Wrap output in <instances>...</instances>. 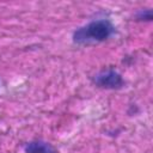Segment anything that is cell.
Returning a JSON list of instances; mask_svg holds the SVG:
<instances>
[{"label": "cell", "mask_w": 153, "mask_h": 153, "mask_svg": "<svg viewBox=\"0 0 153 153\" xmlns=\"http://www.w3.org/2000/svg\"><path fill=\"white\" fill-rule=\"evenodd\" d=\"M25 153H57V151L47 141L33 140L26 143Z\"/></svg>", "instance_id": "3"}, {"label": "cell", "mask_w": 153, "mask_h": 153, "mask_svg": "<svg viewBox=\"0 0 153 153\" xmlns=\"http://www.w3.org/2000/svg\"><path fill=\"white\" fill-rule=\"evenodd\" d=\"M97 87L105 90H120L124 86V80L122 75L115 69H106L96 74L92 79Z\"/></svg>", "instance_id": "2"}, {"label": "cell", "mask_w": 153, "mask_h": 153, "mask_svg": "<svg viewBox=\"0 0 153 153\" xmlns=\"http://www.w3.org/2000/svg\"><path fill=\"white\" fill-rule=\"evenodd\" d=\"M135 19L139 22H151L152 20V10H140L135 13Z\"/></svg>", "instance_id": "4"}, {"label": "cell", "mask_w": 153, "mask_h": 153, "mask_svg": "<svg viewBox=\"0 0 153 153\" xmlns=\"http://www.w3.org/2000/svg\"><path fill=\"white\" fill-rule=\"evenodd\" d=\"M115 32V27L108 19H97L87 25L79 27L73 33V42L78 44H87L91 42H103Z\"/></svg>", "instance_id": "1"}]
</instances>
